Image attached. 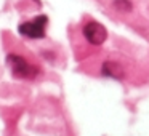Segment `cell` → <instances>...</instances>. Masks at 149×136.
<instances>
[{"label": "cell", "instance_id": "6da1fadb", "mask_svg": "<svg viewBox=\"0 0 149 136\" xmlns=\"http://www.w3.org/2000/svg\"><path fill=\"white\" fill-rule=\"evenodd\" d=\"M47 23H48V18L42 15V16H37L34 21H27V23L19 24L18 31H19V34L29 37V39H43Z\"/></svg>", "mask_w": 149, "mask_h": 136}, {"label": "cell", "instance_id": "7a4b0ae2", "mask_svg": "<svg viewBox=\"0 0 149 136\" xmlns=\"http://www.w3.org/2000/svg\"><path fill=\"white\" fill-rule=\"evenodd\" d=\"M7 62H8L10 69L13 71V74L16 75V77L31 78V77H34V75L37 74V72H36L37 69H34L32 66H31L29 62H27L23 56H19V55H15V53L8 55L7 56Z\"/></svg>", "mask_w": 149, "mask_h": 136}, {"label": "cell", "instance_id": "3957f363", "mask_svg": "<svg viewBox=\"0 0 149 136\" xmlns=\"http://www.w3.org/2000/svg\"><path fill=\"white\" fill-rule=\"evenodd\" d=\"M84 35L91 45H103L107 39V31L103 24L96 23V21H90L88 24H85L84 27Z\"/></svg>", "mask_w": 149, "mask_h": 136}, {"label": "cell", "instance_id": "277c9868", "mask_svg": "<svg viewBox=\"0 0 149 136\" xmlns=\"http://www.w3.org/2000/svg\"><path fill=\"white\" fill-rule=\"evenodd\" d=\"M101 74H103L104 77L122 80V78L125 77V69H123V66L120 64V62L107 59V61H104L103 66H101Z\"/></svg>", "mask_w": 149, "mask_h": 136}, {"label": "cell", "instance_id": "5b68a950", "mask_svg": "<svg viewBox=\"0 0 149 136\" xmlns=\"http://www.w3.org/2000/svg\"><path fill=\"white\" fill-rule=\"evenodd\" d=\"M112 7L116 8L117 11H120V13H130V11L133 10V3L130 0H114Z\"/></svg>", "mask_w": 149, "mask_h": 136}, {"label": "cell", "instance_id": "8992f818", "mask_svg": "<svg viewBox=\"0 0 149 136\" xmlns=\"http://www.w3.org/2000/svg\"><path fill=\"white\" fill-rule=\"evenodd\" d=\"M36 2H37V3H39V5H40V0H36Z\"/></svg>", "mask_w": 149, "mask_h": 136}]
</instances>
